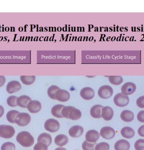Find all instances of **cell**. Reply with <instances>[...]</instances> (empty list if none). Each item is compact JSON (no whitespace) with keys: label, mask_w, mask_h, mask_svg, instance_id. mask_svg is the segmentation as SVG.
<instances>
[{"label":"cell","mask_w":144,"mask_h":150,"mask_svg":"<svg viewBox=\"0 0 144 150\" xmlns=\"http://www.w3.org/2000/svg\"><path fill=\"white\" fill-rule=\"evenodd\" d=\"M113 93L112 88L108 85H104L99 88L98 94L100 98L107 99L112 96Z\"/></svg>","instance_id":"7"},{"label":"cell","mask_w":144,"mask_h":150,"mask_svg":"<svg viewBox=\"0 0 144 150\" xmlns=\"http://www.w3.org/2000/svg\"><path fill=\"white\" fill-rule=\"evenodd\" d=\"M41 104L39 101L31 100L28 103L27 108L31 113H36L41 110Z\"/></svg>","instance_id":"14"},{"label":"cell","mask_w":144,"mask_h":150,"mask_svg":"<svg viewBox=\"0 0 144 150\" xmlns=\"http://www.w3.org/2000/svg\"><path fill=\"white\" fill-rule=\"evenodd\" d=\"M60 127L59 121L54 118L48 119L44 123V128L46 130L51 132L58 131Z\"/></svg>","instance_id":"6"},{"label":"cell","mask_w":144,"mask_h":150,"mask_svg":"<svg viewBox=\"0 0 144 150\" xmlns=\"http://www.w3.org/2000/svg\"><path fill=\"white\" fill-rule=\"evenodd\" d=\"M138 133L140 136L144 137V125L141 126L138 129Z\"/></svg>","instance_id":"37"},{"label":"cell","mask_w":144,"mask_h":150,"mask_svg":"<svg viewBox=\"0 0 144 150\" xmlns=\"http://www.w3.org/2000/svg\"><path fill=\"white\" fill-rule=\"evenodd\" d=\"M48 146L41 142H38L34 146V150H48Z\"/></svg>","instance_id":"34"},{"label":"cell","mask_w":144,"mask_h":150,"mask_svg":"<svg viewBox=\"0 0 144 150\" xmlns=\"http://www.w3.org/2000/svg\"><path fill=\"white\" fill-rule=\"evenodd\" d=\"M100 137V133L95 130H90L86 134V139L90 143H96Z\"/></svg>","instance_id":"12"},{"label":"cell","mask_w":144,"mask_h":150,"mask_svg":"<svg viewBox=\"0 0 144 150\" xmlns=\"http://www.w3.org/2000/svg\"><path fill=\"white\" fill-rule=\"evenodd\" d=\"M113 101L117 106L124 107L128 105L129 99L128 96L124 95L122 93H120L115 96L113 98Z\"/></svg>","instance_id":"5"},{"label":"cell","mask_w":144,"mask_h":150,"mask_svg":"<svg viewBox=\"0 0 144 150\" xmlns=\"http://www.w3.org/2000/svg\"><path fill=\"white\" fill-rule=\"evenodd\" d=\"M100 134L104 139H110L115 137V132L111 127H105L101 129Z\"/></svg>","instance_id":"8"},{"label":"cell","mask_w":144,"mask_h":150,"mask_svg":"<svg viewBox=\"0 0 144 150\" xmlns=\"http://www.w3.org/2000/svg\"><path fill=\"white\" fill-rule=\"evenodd\" d=\"M16 146L14 143L11 142H6L1 147V150H15Z\"/></svg>","instance_id":"31"},{"label":"cell","mask_w":144,"mask_h":150,"mask_svg":"<svg viewBox=\"0 0 144 150\" xmlns=\"http://www.w3.org/2000/svg\"><path fill=\"white\" fill-rule=\"evenodd\" d=\"M6 78L4 76H0V87L3 86L6 82Z\"/></svg>","instance_id":"38"},{"label":"cell","mask_w":144,"mask_h":150,"mask_svg":"<svg viewBox=\"0 0 144 150\" xmlns=\"http://www.w3.org/2000/svg\"><path fill=\"white\" fill-rule=\"evenodd\" d=\"M18 97L15 96H9L7 99L8 105L11 107H15L18 106L17 100Z\"/></svg>","instance_id":"30"},{"label":"cell","mask_w":144,"mask_h":150,"mask_svg":"<svg viewBox=\"0 0 144 150\" xmlns=\"http://www.w3.org/2000/svg\"><path fill=\"white\" fill-rule=\"evenodd\" d=\"M70 96V94L67 91L60 88L55 93V99L60 102H65L68 101Z\"/></svg>","instance_id":"9"},{"label":"cell","mask_w":144,"mask_h":150,"mask_svg":"<svg viewBox=\"0 0 144 150\" xmlns=\"http://www.w3.org/2000/svg\"><path fill=\"white\" fill-rule=\"evenodd\" d=\"M62 115L63 117L72 120H79L82 115L79 110L71 106H65L62 110Z\"/></svg>","instance_id":"2"},{"label":"cell","mask_w":144,"mask_h":150,"mask_svg":"<svg viewBox=\"0 0 144 150\" xmlns=\"http://www.w3.org/2000/svg\"><path fill=\"white\" fill-rule=\"evenodd\" d=\"M113 115L114 112L111 107L105 106L103 108L102 110V117L105 121L111 120Z\"/></svg>","instance_id":"17"},{"label":"cell","mask_w":144,"mask_h":150,"mask_svg":"<svg viewBox=\"0 0 144 150\" xmlns=\"http://www.w3.org/2000/svg\"><path fill=\"white\" fill-rule=\"evenodd\" d=\"M18 111L16 110H11L7 112L6 114V118H7L8 121H9L10 123H15V120L17 115L18 114L20 113Z\"/></svg>","instance_id":"25"},{"label":"cell","mask_w":144,"mask_h":150,"mask_svg":"<svg viewBox=\"0 0 144 150\" xmlns=\"http://www.w3.org/2000/svg\"><path fill=\"white\" fill-rule=\"evenodd\" d=\"M136 90V85L131 82L125 83L121 88L122 93L126 96L132 94L134 93Z\"/></svg>","instance_id":"10"},{"label":"cell","mask_w":144,"mask_h":150,"mask_svg":"<svg viewBox=\"0 0 144 150\" xmlns=\"http://www.w3.org/2000/svg\"></svg>","instance_id":"41"},{"label":"cell","mask_w":144,"mask_h":150,"mask_svg":"<svg viewBox=\"0 0 144 150\" xmlns=\"http://www.w3.org/2000/svg\"><path fill=\"white\" fill-rule=\"evenodd\" d=\"M96 145L97 143H90L85 140L83 142L82 147L83 150H95Z\"/></svg>","instance_id":"29"},{"label":"cell","mask_w":144,"mask_h":150,"mask_svg":"<svg viewBox=\"0 0 144 150\" xmlns=\"http://www.w3.org/2000/svg\"><path fill=\"white\" fill-rule=\"evenodd\" d=\"M15 133V129L10 125H0V137L9 139L13 137Z\"/></svg>","instance_id":"3"},{"label":"cell","mask_w":144,"mask_h":150,"mask_svg":"<svg viewBox=\"0 0 144 150\" xmlns=\"http://www.w3.org/2000/svg\"><path fill=\"white\" fill-rule=\"evenodd\" d=\"M54 150H67L65 148H63V147H60L57 148V149H55Z\"/></svg>","instance_id":"40"},{"label":"cell","mask_w":144,"mask_h":150,"mask_svg":"<svg viewBox=\"0 0 144 150\" xmlns=\"http://www.w3.org/2000/svg\"><path fill=\"white\" fill-rule=\"evenodd\" d=\"M65 107V105H54L51 110L52 115L58 118L63 117L62 115V111Z\"/></svg>","instance_id":"24"},{"label":"cell","mask_w":144,"mask_h":150,"mask_svg":"<svg viewBox=\"0 0 144 150\" xmlns=\"http://www.w3.org/2000/svg\"><path fill=\"white\" fill-rule=\"evenodd\" d=\"M84 129L82 127L79 125H75L71 127L69 130V134L72 137H79L82 135Z\"/></svg>","instance_id":"15"},{"label":"cell","mask_w":144,"mask_h":150,"mask_svg":"<svg viewBox=\"0 0 144 150\" xmlns=\"http://www.w3.org/2000/svg\"><path fill=\"white\" fill-rule=\"evenodd\" d=\"M109 81L112 84L117 86L123 83V78L121 76H110L109 77Z\"/></svg>","instance_id":"27"},{"label":"cell","mask_w":144,"mask_h":150,"mask_svg":"<svg viewBox=\"0 0 144 150\" xmlns=\"http://www.w3.org/2000/svg\"><path fill=\"white\" fill-rule=\"evenodd\" d=\"M37 141L38 142H41L45 143L48 146L52 143V137L49 134L43 133L41 134L38 137Z\"/></svg>","instance_id":"20"},{"label":"cell","mask_w":144,"mask_h":150,"mask_svg":"<svg viewBox=\"0 0 144 150\" xmlns=\"http://www.w3.org/2000/svg\"><path fill=\"white\" fill-rule=\"evenodd\" d=\"M134 148L136 150H144V139H140L136 141Z\"/></svg>","instance_id":"33"},{"label":"cell","mask_w":144,"mask_h":150,"mask_svg":"<svg viewBox=\"0 0 144 150\" xmlns=\"http://www.w3.org/2000/svg\"><path fill=\"white\" fill-rule=\"evenodd\" d=\"M60 89L58 86L55 85H52L48 88L47 91L48 95L51 99H55V94L56 91Z\"/></svg>","instance_id":"28"},{"label":"cell","mask_w":144,"mask_h":150,"mask_svg":"<svg viewBox=\"0 0 144 150\" xmlns=\"http://www.w3.org/2000/svg\"><path fill=\"white\" fill-rule=\"evenodd\" d=\"M80 95L83 99L85 100H90L94 98L95 92L92 88L87 87L81 90Z\"/></svg>","instance_id":"13"},{"label":"cell","mask_w":144,"mask_h":150,"mask_svg":"<svg viewBox=\"0 0 144 150\" xmlns=\"http://www.w3.org/2000/svg\"><path fill=\"white\" fill-rule=\"evenodd\" d=\"M4 113V107L0 105V117L3 115Z\"/></svg>","instance_id":"39"},{"label":"cell","mask_w":144,"mask_h":150,"mask_svg":"<svg viewBox=\"0 0 144 150\" xmlns=\"http://www.w3.org/2000/svg\"><path fill=\"white\" fill-rule=\"evenodd\" d=\"M130 148V144L129 142L124 139L118 140L114 145L115 150H129Z\"/></svg>","instance_id":"16"},{"label":"cell","mask_w":144,"mask_h":150,"mask_svg":"<svg viewBox=\"0 0 144 150\" xmlns=\"http://www.w3.org/2000/svg\"><path fill=\"white\" fill-rule=\"evenodd\" d=\"M137 118L140 122L144 123V110L139 112L137 115Z\"/></svg>","instance_id":"36"},{"label":"cell","mask_w":144,"mask_h":150,"mask_svg":"<svg viewBox=\"0 0 144 150\" xmlns=\"http://www.w3.org/2000/svg\"><path fill=\"white\" fill-rule=\"evenodd\" d=\"M31 101V99L28 96L22 95L18 97L17 100L18 105L23 108H26L28 103Z\"/></svg>","instance_id":"23"},{"label":"cell","mask_w":144,"mask_h":150,"mask_svg":"<svg viewBox=\"0 0 144 150\" xmlns=\"http://www.w3.org/2000/svg\"><path fill=\"white\" fill-rule=\"evenodd\" d=\"M121 133L124 138L130 139L134 136L135 132L132 128L129 127H125L122 129Z\"/></svg>","instance_id":"21"},{"label":"cell","mask_w":144,"mask_h":150,"mask_svg":"<svg viewBox=\"0 0 144 150\" xmlns=\"http://www.w3.org/2000/svg\"><path fill=\"white\" fill-rule=\"evenodd\" d=\"M31 116L29 114L21 112L17 115L15 118V122L20 127H25L29 124L31 121Z\"/></svg>","instance_id":"4"},{"label":"cell","mask_w":144,"mask_h":150,"mask_svg":"<svg viewBox=\"0 0 144 150\" xmlns=\"http://www.w3.org/2000/svg\"><path fill=\"white\" fill-rule=\"evenodd\" d=\"M121 118L125 122H129L133 121L134 119V114L129 110H124L121 114Z\"/></svg>","instance_id":"22"},{"label":"cell","mask_w":144,"mask_h":150,"mask_svg":"<svg viewBox=\"0 0 144 150\" xmlns=\"http://www.w3.org/2000/svg\"><path fill=\"white\" fill-rule=\"evenodd\" d=\"M103 106L100 105H96L92 106L90 110V115L94 118H99L102 117V110Z\"/></svg>","instance_id":"18"},{"label":"cell","mask_w":144,"mask_h":150,"mask_svg":"<svg viewBox=\"0 0 144 150\" xmlns=\"http://www.w3.org/2000/svg\"><path fill=\"white\" fill-rule=\"evenodd\" d=\"M16 140L18 143L24 147H30L34 143V138L29 132L22 131L18 134Z\"/></svg>","instance_id":"1"},{"label":"cell","mask_w":144,"mask_h":150,"mask_svg":"<svg viewBox=\"0 0 144 150\" xmlns=\"http://www.w3.org/2000/svg\"><path fill=\"white\" fill-rule=\"evenodd\" d=\"M20 80L22 83L26 85L32 84L36 80L35 76H21Z\"/></svg>","instance_id":"26"},{"label":"cell","mask_w":144,"mask_h":150,"mask_svg":"<svg viewBox=\"0 0 144 150\" xmlns=\"http://www.w3.org/2000/svg\"><path fill=\"white\" fill-rule=\"evenodd\" d=\"M21 85L19 82L16 81H12L8 82L6 86V91L10 94L17 92L21 89Z\"/></svg>","instance_id":"11"},{"label":"cell","mask_w":144,"mask_h":150,"mask_svg":"<svg viewBox=\"0 0 144 150\" xmlns=\"http://www.w3.org/2000/svg\"><path fill=\"white\" fill-rule=\"evenodd\" d=\"M68 142V138L66 135L60 134L57 135L54 139V143L60 147H63L66 145Z\"/></svg>","instance_id":"19"},{"label":"cell","mask_w":144,"mask_h":150,"mask_svg":"<svg viewBox=\"0 0 144 150\" xmlns=\"http://www.w3.org/2000/svg\"><path fill=\"white\" fill-rule=\"evenodd\" d=\"M137 105L139 108H144V96L139 97L136 101Z\"/></svg>","instance_id":"35"},{"label":"cell","mask_w":144,"mask_h":150,"mask_svg":"<svg viewBox=\"0 0 144 150\" xmlns=\"http://www.w3.org/2000/svg\"><path fill=\"white\" fill-rule=\"evenodd\" d=\"M110 145L106 142H101L98 143L95 146V150H109Z\"/></svg>","instance_id":"32"}]
</instances>
